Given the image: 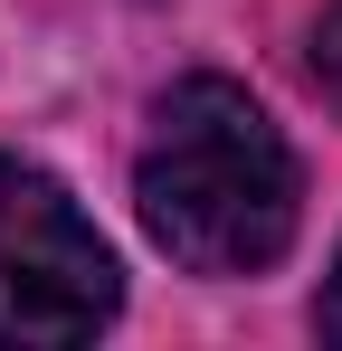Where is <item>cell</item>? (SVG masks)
I'll use <instances>...</instances> for the list:
<instances>
[{"label": "cell", "instance_id": "1", "mask_svg": "<svg viewBox=\"0 0 342 351\" xmlns=\"http://www.w3.org/2000/svg\"><path fill=\"white\" fill-rule=\"evenodd\" d=\"M133 199L162 256H181L190 276H257L295 237V152L247 86L190 76L152 114Z\"/></svg>", "mask_w": 342, "mask_h": 351}, {"label": "cell", "instance_id": "2", "mask_svg": "<svg viewBox=\"0 0 342 351\" xmlns=\"http://www.w3.org/2000/svg\"><path fill=\"white\" fill-rule=\"evenodd\" d=\"M114 247L48 171L0 152V342H86L114 313Z\"/></svg>", "mask_w": 342, "mask_h": 351}, {"label": "cell", "instance_id": "3", "mask_svg": "<svg viewBox=\"0 0 342 351\" xmlns=\"http://www.w3.org/2000/svg\"><path fill=\"white\" fill-rule=\"evenodd\" d=\"M314 86H323V95L342 105V0L323 10V19H314Z\"/></svg>", "mask_w": 342, "mask_h": 351}, {"label": "cell", "instance_id": "4", "mask_svg": "<svg viewBox=\"0 0 342 351\" xmlns=\"http://www.w3.org/2000/svg\"><path fill=\"white\" fill-rule=\"evenodd\" d=\"M323 332L342 342V256H333V285H323Z\"/></svg>", "mask_w": 342, "mask_h": 351}]
</instances>
